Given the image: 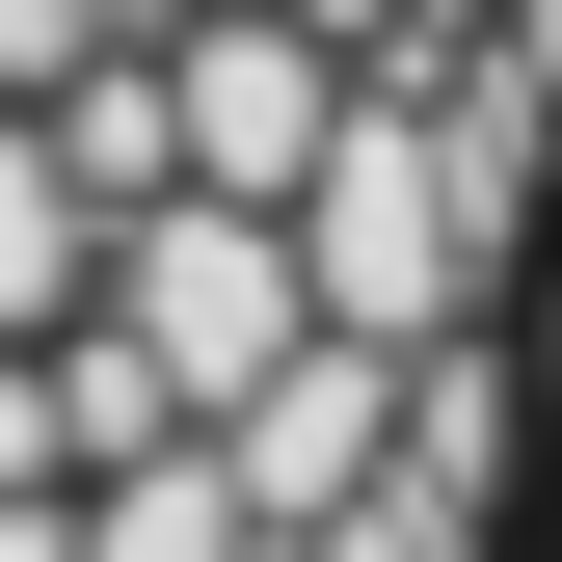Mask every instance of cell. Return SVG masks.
Wrapping results in <instances>:
<instances>
[{
    "label": "cell",
    "mask_w": 562,
    "mask_h": 562,
    "mask_svg": "<svg viewBox=\"0 0 562 562\" xmlns=\"http://www.w3.org/2000/svg\"><path fill=\"white\" fill-rule=\"evenodd\" d=\"M456 241H482V161H456V81H375L295 188V268L348 348H456Z\"/></svg>",
    "instance_id": "6da1fadb"
},
{
    "label": "cell",
    "mask_w": 562,
    "mask_h": 562,
    "mask_svg": "<svg viewBox=\"0 0 562 562\" xmlns=\"http://www.w3.org/2000/svg\"><path fill=\"white\" fill-rule=\"evenodd\" d=\"M108 322L161 348L188 402H268L322 348V268H295V215H241V188H161V215H108Z\"/></svg>",
    "instance_id": "7a4b0ae2"
},
{
    "label": "cell",
    "mask_w": 562,
    "mask_h": 562,
    "mask_svg": "<svg viewBox=\"0 0 562 562\" xmlns=\"http://www.w3.org/2000/svg\"><path fill=\"white\" fill-rule=\"evenodd\" d=\"M161 54H188V188H241V215H295V188H322V134L375 108L322 0H215V27H161Z\"/></svg>",
    "instance_id": "3957f363"
},
{
    "label": "cell",
    "mask_w": 562,
    "mask_h": 562,
    "mask_svg": "<svg viewBox=\"0 0 562 562\" xmlns=\"http://www.w3.org/2000/svg\"><path fill=\"white\" fill-rule=\"evenodd\" d=\"M402 429H429V348H348V322H322L268 402H215V456H241V509H268V536H348V509L402 482Z\"/></svg>",
    "instance_id": "277c9868"
},
{
    "label": "cell",
    "mask_w": 562,
    "mask_h": 562,
    "mask_svg": "<svg viewBox=\"0 0 562 562\" xmlns=\"http://www.w3.org/2000/svg\"><path fill=\"white\" fill-rule=\"evenodd\" d=\"M108 295V215H81V161H54V108H0V348H54Z\"/></svg>",
    "instance_id": "5b68a950"
},
{
    "label": "cell",
    "mask_w": 562,
    "mask_h": 562,
    "mask_svg": "<svg viewBox=\"0 0 562 562\" xmlns=\"http://www.w3.org/2000/svg\"><path fill=\"white\" fill-rule=\"evenodd\" d=\"M54 161H81V215H161V188H188V54L161 27L81 54V81H54Z\"/></svg>",
    "instance_id": "8992f818"
},
{
    "label": "cell",
    "mask_w": 562,
    "mask_h": 562,
    "mask_svg": "<svg viewBox=\"0 0 562 562\" xmlns=\"http://www.w3.org/2000/svg\"><path fill=\"white\" fill-rule=\"evenodd\" d=\"M134 27H161V0H0V108H54V81H81V54H134Z\"/></svg>",
    "instance_id": "52a82bcc"
},
{
    "label": "cell",
    "mask_w": 562,
    "mask_h": 562,
    "mask_svg": "<svg viewBox=\"0 0 562 562\" xmlns=\"http://www.w3.org/2000/svg\"><path fill=\"white\" fill-rule=\"evenodd\" d=\"M0 482H81L54 456V348H0Z\"/></svg>",
    "instance_id": "ba28073f"
},
{
    "label": "cell",
    "mask_w": 562,
    "mask_h": 562,
    "mask_svg": "<svg viewBox=\"0 0 562 562\" xmlns=\"http://www.w3.org/2000/svg\"><path fill=\"white\" fill-rule=\"evenodd\" d=\"M0 562H81V482H0Z\"/></svg>",
    "instance_id": "9c48e42d"
},
{
    "label": "cell",
    "mask_w": 562,
    "mask_h": 562,
    "mask_svg": "<svg viewBox=\"0 0 562 562\" xmlns=\"http://www.w3.org/2000/svg\"><path fill=\"white\" fill-rule=\"evenodd\" d=\"M161 27H215V0H161Z\"/></svg>",
    "instance_id": "30bf717a"
}]
</instances>
